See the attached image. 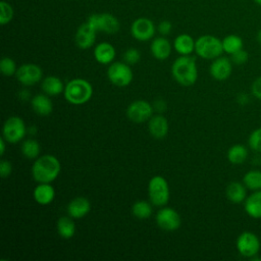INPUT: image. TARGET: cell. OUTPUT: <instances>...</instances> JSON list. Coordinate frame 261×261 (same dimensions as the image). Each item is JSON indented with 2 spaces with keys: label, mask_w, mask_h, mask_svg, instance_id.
<instances>
[{
  "label": "cell",
  "mask_w": 261,
  "mask_h": 261,
  "mask_svg": "<svg viewBox=\"0 0 261 261\" xmlns=\"http://www.w3.org/2000/svg\"><path fill=\"white\" fill-rule=\"evenodd\" d=\"M18 97L21 99V100H23V101H28L30 98H31V93H30V91H28V90H21L19 93H18Z\"/></svg>",
  "instance_id": "b9f144b4"
},
{
  "label": "cell",
  "mask_w": 261,
  "mask_h": 261,
  "mask_svg": "<svg viewBox=\"0 0 261 261\" xmlns=\"http://www.w3.org/2000/svg\"><path fill=\"white\" fill-rule=\"evenodd\" d=\"M67 102L73 105H82L91 100L93 96V87L85 79H73L67 82L63 92Z\"/></svg>",
  "instance_id": "3957f363"
},
{
  "label": "cell",
  "mask_w": 261,
  "mask_h": 261,
  "mask_svg": "<svg viewBox=\"0 0 261 261\" xmlns=\"http://www.w3.org/2000/svg\"><path fill=\"white\" fill-rule=\"evenodd\" d=\"M148 195L152 205L156 207L165 206L170 198L167 180L161 175H154L148 184Z\"/></svg>",
  "instance_id": "5b68a950"
},
{
  "label": "cell",
  "mask_w": 261,
  "mask_h": 261,
  "mask_svg": "<svg viewBox=\"0 0 261 261\" xmlns=\"http://www.w3.org/2000/svg\"><path fill=\"white\" fill-rule=\"evenodd\" d=\"M152 203L145 200L136 201L132 206V213L138 219H146L152 215Z\"/></svg>",
  "instance_id": "f546056e"
},
{
  "label": "cell",
  "mask_w": 261,
  "mask_h": 261,
  "mask_svg": "<svg viewBox=\"0 0 261 261\" xmlns=\"http://www.w3.org/2000/svg\"><path fill=\"white\" fill-rule=\"evenodd\" d=\"M196 41L188 34H180L173 41V48L179 55H191L195 51Z\"/></svg>",
  "instance_id": "cb8c5ba5"
},
{
  "label": "cell",
  "mask_w": 261,
  "mask_h": 261,
  "mask_svg": "<svg viewBox=\"0 0 261 261\" xmlns=\"http://www.w3.org/2000/svg\"><path fill=\"white\" fill-rule=\"evenodd\" d=\"M61 165L57 157L51 154L39 156L32 166V175L37 182H52L57 178Z\"/></svg>",
  "instance_id": "6da1fadb"
},
{
  "label": "cell",
  "mask_w": 261,
  "mask_h": 261,
  "mask_svg": "<svg viewBox=\"0 0 261 261\" xmlns=\"http://www.w3.org/2000/svg\"><path fill=\"white\" fill-rule=\"evenodd\" d=\"M5 142H6V140L2 137L1 140H0V154L1 155H4V153H5V149H6Z\"/></svg>",
  "instance_id": "7bdbcfd3"
},
{
  "label": "cell",
  "mask_w": 261,
  "mask_h": 261,
  "mask_svg": "<svg viewBox=\"0 0 261 261\" xmlns=\"http://www.w3.org/2000/svg\"><path fill=\"white\" fill-rule=\"evenodd\" d=\"M157 225L165 231H174L181 224L180 215L171 207H162L156 214Z\"/></svg>",
  "instance_id": "8fae6325"
},
{
  "label": "cell",
  "mask_w": 261,
  "mask_h": 261,
  "mask_svg": "<svg viewBox=\"0 0 261 261\" xmlns=\"http://www.w3.org/2000/svg\"><path fill=\"white\" fill-rule=\"evenodd\" d=\"M222 48H223V52L231 55L233 53H236L237 51L243 49V40L240 36L238 35H227L225 36L222 40Z\"/></svg>",
  "instance_id": "f1b7e54d"
},
{
  "label": "cell",
  "mask_w": 261,
  "mask_h": 261,
  "mask_svg": "<svg viewBox=\"0 0 261 261\" xmlns=\"http://www.w3.org/2000/svg\"><path fill=\"white\" fill-rule=\"evenodd\" d=\"M254 2H255L256 4H258V5H261V0H254Z\"/></svg>",
  "instance_id": "f6af8a7d"
},
{
  "label": "cell",
  "mask_w": 261,
  "mask_h": 261,
  "mask_svg": "<svg viewBox=\"0 0 261 261\" xmlns=\"http://www.w3.org/2000/svg\"><path fill=\"white\" fill-rule=\"evenodd\" d=\"M87 22L97 32H103L108 35L116 34L120 28L117 17L109 12L93 13L88 17Z\"/></svg>",
  "instance_id": "8992f818"
},
{
  "label": "cell",
  "mask_w": 261,
  "mask_h": 261,
  "mask_svg": "<svg viewBox=\"0 0 261 261\" xmlns=\"http://www.w3.org/2000/svg\"><path fill=\"white\" fill-rule=\"evenodd\" d=\"M12 172V165L11 162L8 160H4L2 159L0 161V175L1 177H7L11 174Z\"/></svg>",
  "instance_id": "8d00e7d4"
},
{
  "label": "cell",
  "mask_w": 261,
  "mask_h": 261,
  "mask_svg": "<svg viewBox=\"0 0 261 261\" xmlns=\"http://www.w3.org/2000/svg\"><path fill=\"white\" fill-rule=\"evenodd\" d=\"M249 152L246 146L242 144H234L227 150V160L234 165L243 164L248 158Z\"/></svg>",
  "instance_id": "4316f807"
},
{
  "label": "cell",
  "mask_w": 261,
  "mask_h": 261,
  "mask_svg": "<svg viewBox=\"0 0 261 261\" xmlns=\"http://www.w3.org/2000/svg\"><path fill=\"white\" fill-rule=\"evenodd\" d=\"M33 110L40 116H48L53 110V103L47 94H37L31 99Z\"/></svg>",
  "instance_id": "44dd1931"
},
{
  "label": "cell",
  "mask_w": 261,
  "mask_h": 261,
  "mask_svg": "<svg viewBox=\"0 0 261 261\" xmlns=\"http://www.w3.org/2000/svg\"><path fill=\"white\" fill-rule=\"evenodd\" d=\"M237 101H238V103H239L240 105L244 106V105H246V104L250 101V97H249V95L246 94V93H241V94L238 95Z\"/></svg>",
  "instance_id": "60d3db41"
},
{
  "label": "cell",
  "mask_w": 261,
  "mask_h": 261,
  "mask_svg": "<svg viewBox=\"0 0 261 261\" xmlns=\"http://www.w3.org/2000/svg\"><path fill=\"white\" fill-rule=\"evenodd\" d=\"M245 212L252 218H261V190L254 191L244 201Z\"/></svg>",
  "instance_id": "7402d4cb"
},
{
  "label": "cell",
  "mask_w": 261,
  "mask_h": 261,
  "mask_svg": "<svg viewBox=\"0 0 261 261\" xmlns=\"http://www.w3.org/2000/svg\"><path fill=\"white\" fill-rule=\"evenodd\" d=\"M171 74L179 85L189 87L198 80V67L195 57L191 55H180L171 65Z\"/></svg>",
  "instance_id": "7a4b0ae2"
},
{
  "label": "cell",
  "mask_w": 261,
  "mask_h": 261,
  "mask_svg": "<svg viewBox=\"0 0 261 261\" xmlns=\"http://www.w3.org/2000/svg\"><path fill=\"white\" fill-rule=\"evenodd\" d=\"M12 18H13L12 6L6 1H1L0 2V23L2 25H5L9 23Z\"/></svg>",
  "instance_id": "d6a6232c"
},
{
  "label": "cell",
  "mask_w": 261,
  "mask_h": 261,
  "mask_svg": "<svg viewBox=\"0 0 261 261\" xmlns=\"http://www.w3.org/2000/svg\"><path fill=\"white\" fill-rule=\"evenodd\" d=\"M15 76L22 86L29 87L36 85L42 80L43 70L38 64L24 63L17 68Z\"/></svg>",
  "instance_id": "4fadbf2b"
},
{
  "label": "cell",
  "mask_w": 261,
  "mask_h": 261,
  "mask_svg": "<svg viewBox=\"0 0 261 261\" xmlns=\"http://www.w3.org/2000/svg\"><path fill=\"white\" fill-rule=\"evenodd\" d=\"M148 128L150 135L156 140H162L168 134V121L161 114L152 115L148 120Z\"/></svg>",
  "instance_id": "2e32d148"
},
{
  "label": "cell",
  "mask_w": 261,
  "mask_h": 261,
  "mask_svg": "<svg viewBox=\"0 0 261 261\" xmlns=\"http://www.w3.org/2000/svg\"><path fill=\"white\" fill-rule=\"evenodd\" d=\"M153 105L145 100H136L126 108L127 118L135 123H143L148 121L153 115Z\"/></svg>",
  "instance_id": "30bf717a"
},
{
  "label": "cell",
  "mask_w": 261,
  "mask_h": 261,
  "mask_svg": "<svg viewBox=\"0 0 261 261\" xmlns=\"http://www.w3.org/2000/svg\"><path fill=\"white\" fill-rule=\"evenodd\" d=\"M152 56L157 60H166L171 54V44L165 37H156L150 45Z\"/></svg>",
  "instance_id": "e0dca14e"
},
{
  "label": "cell",
  "mask_w": 261,
  "mask_h": 261,
  "mask_svg": "<svg viewBox=\"0 0 261 261\" xmlns=\"http://www.w3.org/2000/svg\"><path fill=\"white\" fill-rule=\"evenodd\" d=\"M133 70L130 65L124 61H115L109 64L107 68V77L110 83L116 87H126L133 81Z\"/></svg>",
  "instance_id": "52a82bcc"
},
{
  "label": "cell",
  "mask_w": 261,
  "mask_h": 261,
  "mask_svg": "<svg viewBox=\"0 0 261 261\" xmlns=\"http://www.w3.org/2000/svg\"><path fill=\"white\" fill-rule=\"evenodd\" d=\"M33 196L38 204L46 206L53 202L55 198V190L51 182H39L33 192Z\"/></svg>",
  "instance_id": "ffe728a7"
},
{
  "label": "cell",
  "mask_w": 261,
  "mask_h": 261,
  "mask_svg": "<svg viewBox=\"0 0 261 261\" xmlns=\"http://www.w3.org/2000/svg\"><path fill=\"white\" fill-rule=\"evenodd\" d=\"M247 190L248 189L246 188L244 182L231 181L227 185L225 189V195L230 202L234 204H240L246 200Z\"/></svg>",
  "instance_id": "603a6c76"
},
{
  "label": "cell",
  "mask_w": 261,
  "mask_h": 261,
  "mask_svg": "<svg viewBox=\"0 0 261 261\" xmlns=\"http://www.w3.org/2000/svg\"><path fill=\"white\" fill-rule=\"evenodd\" d=\"M58 234L65 240L71 239L75 233V223L73 218L68 216H61L56 223Z\"/></svg>",
  "instance_id": "484cf974"
},
{
  "label": "cell",
  "mask_w": 261,
  "mask_h": 261,
  "mask_svg": "<svg viewBox=\"0 0 261 261\" xmlns=\"http://www.w3.org/2000/svg\"><path fill=\"white\" fill-rule=\"evenodd\" d=\"M230 60L233 64L243 65L249 60V53L246 50L241 49V50H239L236 53L230 55Z\"/></svg>",
  "instance_id": "d590c367"
},
{
  "label": "cell",
  "mask_w": 261,
  "mask_h": 261,
  "mask_svg": "<svg viewBox=\"0 0 261 261\" xmlns=\"http://www.w3.org/2000/svg\"><path fill=\"white\" fill-rule=\"evenodd\" d=\"M27 132L28 129L22 118L18 116H10L3 124L2 136L6 142L15 144L22 141L27 135Z\"/></svg>",
  "instance_id": "ba28073f"
},
{
  "label": "cell",
  "mask_w": 261,
  "mask_h": 261,
  "mask_svg": "<svg viewBox=\"0 0 261 261\" xmlns=\"http://www.w3.org/2000/svg\"><path fill=\"white\" fill-rule=\"evenodd\" d=\"M249 147L258 153H261V127L255 128L248 139Z\"/></svg>",
  "instance_id": "836d02e7"
},
{
  "label": "cell",
  "mask_w": 261,
  "mask_h": 261,
  "mask_svg": "<svg viewBox=\"0 0 261 261\" xmlns=\"http://www.w3.org/2000/svg\"><path fill=\"white\" fill-rule=\"evenodd\" d=\"M116 55L113 45L107 42H101L94 48V58L100 64H110L113 62Z\"/></svg>",
  "instance_id": "d6986e66"
},
{
  "label": "cell",
  "mask_w": 261,
  "mask_h": 261,
  "mask_svg": "<svg viewBox=\"0 0 261 261\" xmlns=\"http://www.w3.org/2000/svg\"><path fill=\"white\" fill-rule=\"evenodd\" d=\"M155 31L154 22L147 17L136 18L130 24L132 36L140 42L151 40L155 35Z\"/></svg>",
  "instance_id": "7c38bea8"
},
{
  "label": "cell",
  "mask_w": 261,
  "mask_h": 261,
  "mask_svg": "<svg viewBox=\"0 0 261 261\" xmlns=\"http://www.w3.org/2000/svg\"><path fill=\"white\" fill-rule=\"evenodd\" d=\"M251 91H252V95L261 100V76L257 77L253 84H252V87H251Z\"/></svg>",
  "instance_id": "f35d334b"
},
{
  "label": "cell",
  "mask_w": 261,
  "mask_h": 261,
  "mask_svg": "<svg viewBox=\"0 0 261 261\" xmlns=\"http://www.w3.org/2000/svg\"><path fill=\"white\" fill-rule=\"evenodd\" d=\"M41 87L43 92L48 96H57L63 93L65 88L63 82L55 75H48L43 79Z\"/></svg>",
  "instance_id": "d4e9b609"
},
{
  "label": "cell",
  "mask_w": 261,
  "mask_h": 261,
  "mask_svg": "<svg viewBox=\"0 0 261 261\" xmlns=\"http://www.w3.org/2000/svg\"><path fill=\"white\" fill-rule=\"evenodd\" d=\"M195 52L203 59L213 60L223 52L222 41L212 35L200 36L195 43Z\"/></svg>",
  "instance_id": "277c9868"
},
{
  "label": "cell",
  "mask_w": 261,
  "mask_h": 261,
  "mask_svg": "<svg viewBox=\"0 0 261 261\" xmlns=\"http://www.w3.org/2000/svg\"><path fill=\"white\" fill-rule=\"evenodd\" d=\"M236 247L240 255L246 258H252L258 255L261 243L258 236L252 231H243L236 241Z\"/></svg>",
  "instance_id": "9c48e42d"
},
{
  "label": "cell",
  "mask_w": 261,
  "mask_h": 261,
  "mask_svg": "<svg viewBox=\"0 0 261 261\" xmlns=\"http://www.w3.org/2000/svg\"><path fill=\"white\" fill-rule=\"evenodd\" d=\"M91 210V203L85 197H75L67 205V213L73 219L85 217Z\"/></svg>",
  "instance_id": "ac0fdd59"
},
{
  "label": "cell",
  "mask_w": 261,
  "mask_h": 261,
  "mask_svg": "<svg viewBox=\"0 0 261 261\" xmlns=\"http://www.w3.org/2000/svg\"><path fill=\"white\" fill-rule=\"evenodd\" d=\"M96 34H97V31L94 30L87 21L81 24L77 28L75 37H74L76 46L82 50L91 48L95 44Z\"/></svg>",
  "instance_id": "9a60e30c"
},
{
  "label": "cell",
  "mask_w": 261,
  "mask_h": 261,
  "mask_svg": "<svg viewBox=\"0 0 261 261\" xmlns=\"http://www.w3.org/2000/svg\"><path fill=\"white\" fill-rule=\"evenodd\" d=\"M153 108H154V110H156L157 112L161 113V112L165 111V109H166V103H165V101H163L162 99H157V100L153 103Z\"/></svg>",
  "instance_id": "ab89813d"
},
{
  "label": "cell",
  "mask_w": 261,
  "mask_h": 261,
  "mask_svg": "<svg viewBox=\"0 0 261 261\" xmlns=\"http://www.w3.org/2000/svg\"><path fill=\"white\" fill-rule=\"evenodd\" d=\"M17 68L15 61L10 57H3L0 61V69L2 74L5 76L15 75Z\"/></svg>",
  "instance_id": "1f68e13d"
},
{
  "label": "cell",
  "mask_w": 261,
  "mask_h": 261,
  "mask_svg": "<svg viewBox=\"0 0 261 261\" xmlns=\"http://www.w3.org/2000/svg\"><path fill=\"white\" fill-rule=\"evenodd\" d=\"M243 182L250 191L261 190V170L253 169L246 172L243 176Z\"/></svg>",
  "instance_id": "4dcf8cb0"
},
{
  "label": "cell",
  "mask_w": 261,
  "mask_h": 261,
  "mask_svg": "<svg viewBox=\"0 0 261 261\" xmlns=\"http://www.w3.org/2000/svg\"><path fill=\"white\" fill-rule=\"evenodd\" d=\"M232 71V62L227 57L219 56L213 59L210 67L209 72L211 76L216 81H225L227 80Z\"/></svg>",
  "instance_id": "5bb4252c"
},
{
  "label": "cell",
  "mask_w": 261,
  "mask_h": 261,
  "mask_svg": "<svg viewBox=\"0 0 261 261\" xmlns=\"http://www.w3.org/2000/svg\"><path fill=\"white\" fill-rule=\"evenodd\" d=\"M257 41H258V43L261 45V29L258 31V33H257Z\"/></svg>",
  "instance_id": "ee69618b"
},
{
  "label": "cell",
  "mask_w": 261,
  "mask_h": 261,
  "mask_svg": "<svg viewBox=\"0 0 261 261\" xmlns=\"http://www.w3.org/2000/svg\"><path fill=\"white\" fill-rule=\"evenodd\" d=\"M157 30L162 36H167L170 34V32L172 30V24L169 20H162L159 22Z\"/></svg>",
  "instance_id": "74e56055"
},
{
  "label": "cell",
  "mask_w": 261,
  "mask_h": 261,
  "mask_svg": "<svg viewBox=\"0 0 261 261\" xmlns=\"http://www.w3.org/2000/svg\"><path fill=\"white\" fill-rule=\"evenodd\" d=\"M21 154L28 159H37L41 153V145L35 139H27L20 147Z\"/></svg>",
  "instance_id": "83f0119b"
},
{
  "label": "cell",
  "mask_w": 261,
  "mask_h": 261,
  "mask_svg": "<svg viewBox=\"0 0 261 261\" xmlns=\"http://www.w3.org/2000/svg\"><path fill=\"white\" fill-rule=\"evenodd\" d=\"M141 59V53L137 48H128L123 53V61L128 65L137 64Z\"/></svg>",
  "instance_id": "e575fe53"
}]
</instances>
